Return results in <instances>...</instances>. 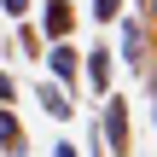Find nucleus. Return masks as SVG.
<instances>
[{
	"label": "nucleus",
	"mask_w": 157,
	"mask_h": 157,
	"mask_svg": "<svg viewBox=\"0 0 157 157\" xmlns=\"http://www.w3.org/2000/svg\"><path fill=\"white\" fill-rule=\"evenodd\" d=\"M52 157H82V151H76L70 140H58V146H52Z\"/></svg>",
	"instance_id": "9b49d317"
},
{
	"label": "nucleus",
	"mask_w": 157,
	"mask_h": 157,
	"mask_svg": "<svg viewBox=\"0 0 157 157\" xmlns=\"http://www.w3.org/2000/svg\"><path fill=\"white\" fill-rule=\"evenodd\" d=\"M41 105H47V117H58V122H64V117H76V111H70V93H64V87H41Z\"/></svg>",
	"instance_id": "0eeeda50"
},
{
	"label": "nucleus",
	"mask_w": 157,
	"mask_h": 157,
	"mask_svg": "<svg viewBox=\"0 0 157 157\" xmlns=\"http://www.w3.org/2000/svg\"><path fill=\"white\" fill-rule=\"evenodd\" d=\"M47 64H52V82H58V87H76V76H82V58H76L70 47H52V52H47Z\"/></svg>",
	"instance_id": "20e7f679"
},
{
	"label": "nucleus",
	"mask_w": 157,
	"mask_h": 157,
	"mask_svg": "<svg viewBox=\"0 0 157 157\" xmlns=\"http://www.w3.org/2000/svg\"><path fill=\"white\" fill-rule=\"evenodd\" d=\"M122 58H128V70H146V23L140 17H122Z\"/></svg>",
	"instance_id": "f03ea898"
},
{
	"label": "nucleus",
	"mask_w": 157,
	"mask_h": 157,
	"mask_svg": "<svg viewBox=\"0 0 157 157\" xmlns=\"http://www.w3.org/2000/svg\"><path fill=\"white\" fill-rule=\"evenodd\" d=\"M0 146H6V151H12V157L23 151V128H17V117H12L6 105H0Z\"/></svg>",
	"instance_id": "423d86ee"
},
{
	"label": "nucleus",
	"mask_w": 157,
	"mask_h": 157,
	"mask_svg": "<svg viewBox=\"0 0 157 157\" xmlns=\"http://www.w3.org/2000/svg\"><path fill=\"white\" fill-rule=\"evenodd\" d=\"M87 82H93L99 93L111 87V52H105V47H93V52H87Z\"/></svg>",
	"instance_id": "39448f33"
},
{
	"label": "nucleus",
	"mask_w": 157,
	"mask_h": 157,
	"mask_svg": "<svg viewBox=\"0 0 157 157\" xmlns=\"http://www.w3.org/2000/svg\"><path fill=\"white\" fill-rule=\"evenodd\" d=\"M93 17H99V23H111V17H122V0H93Z\"/></svg>",
	"instance_id": "6e6552de"
},
{
	"label": "nucleus",
	"mask_w": 157,
	"mask_h": 157,
	"mask_svg": "<svg viewBox=\"0 0 157 157\" xmlns=\"http://www.w3.org/2000/svg\"><path fill=\"white\" fill-rule=\"evenodd\" d=\"M151 29H157V0H151Z\"/></svg>",
	"instance_id": "ddd939ff"
},
{
	"label": "nucleus",
	"mask_w": 157,
	"mask_h": 157,
	"mask_svg": "<svg viewBox=\"0 0 157 157\" xmlns=\"http://www.w3.org/2000/svg\"><path fill=\"white\" fill-rule=\"evenodd\" d=\"M17 41H23V52H35V58H41V35H35V23H23V29H17Z\"/></svg>",
	"instance_id": "1a4fd4ad"
},
{
	"label": "nucleus",
	"mask_w": 157,
	"mask_h": 157,
	"mask_svg": "<svg viewBox=\"0 0 157 157\" xmlns=\"http://www.w3.org/2000/svg\"><path fill=\"white\" fill-rule=\"evenodd\" d=\"M105 140H111V151L128 157V99H105Z\"/></svg>",
	"instance_id": "f257e3e1"
},
{
	"label": "nucleus",
	"mask_w": 157,
	"mask_h": 157,
	"mask_svg": "<svg viewBox=\"0 0 157 157\" xmlns=\"http://www.w3.org/2000/svg\"><path fill=\"white\" fill-rule=\"evenodd\" d=\"M41 29L64 41V35L76 29V6H70V0H47V12H41Z\"/></svg>",
	"instance_id": "7ed1b4c3"
},
{
	"label": "nucleus",
	"mask_w": 157,
	"mask_h": 157,
	"mask_svg": "<svg viewBox=\"0 0 157 157\" xmlns=\"http://www.w3.org/2000/svg\"><path fill=\"white\" fill-rule=\"evenodd\" d=\"M6 99H12V76L0 70V105H6Z\"/></svg>",
	"instance_id": "f8f14e48"
},
{
	"label": "nucleus",
	"mask_w": 157,
	"mask_h": 157,
	"mask_svg": "<svg viewBox=\"0 0 157 157\" xmlns=\"http://www.w3.org/2000/svg\"><path fill=\"white\" fill-rule=\"evenodd\" d=\"M0 6H6L12 17H23V12H29V0H0Z\"/></svg>",
	"instance_id": "9d476101"
}]
</instances>
